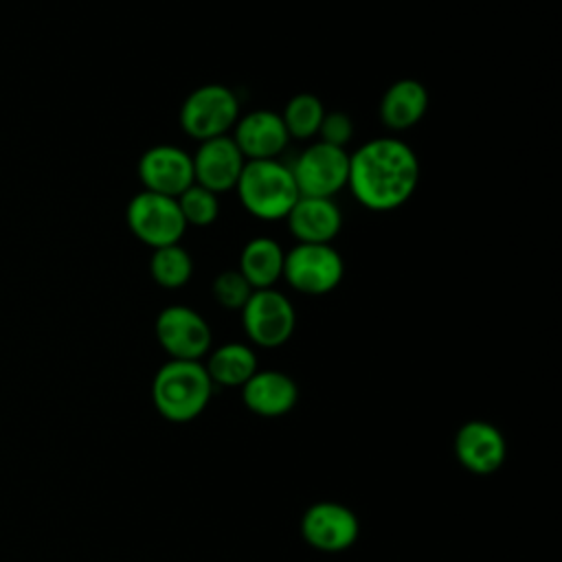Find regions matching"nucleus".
<instances>
[{
    "mask_svg": "<svg viewBox=\"0 0 562 562\" xmlns=\"http://www.w3.org/2000/svg\"><path fill=\"white\" fill-rule=\"evenodd\" d=\"M283 257L285 250L277 239L257 235L244 244L237 270L252 290L274 288V283L283 277Z\"/></svg>",
    "mask_w": 562,
    "mask_h": 562,
    "instance_id": "obj_18",
    "label": "nucleus"
},
{
    "mask_svg": "<svg viewBox=\"0 0 562 562\" xmlns=\"http://www.w3.org/2000/svg\"><path fill=\"white\" fill-rule=\"evenodd\" d=\"M301 536L316 551L340 553L356 544L360 522L351 507L336 501H318L305 509Z\"/></svg>",
    "mask_w": 562,
    "mask_h": 562,
    "instance_id": "obj_10",
    "label": "nucleus"
},
{
    "mask_svg": "<svg viewBox=\"0 0 562 562\" xmlns=\"http://www.w3.org/2000/svg\"><path fill=\"white\" fill-rule=\"evenodd\" d=\"M237 119L239 99L224 83L198 86L184 97L178 114L182 132L198 143L226 136Z\"/></svg>",
    "mask_w": 562,
    "mask_h": 562,
    "instance_id": "obj_4",
    "label": "nucleus"
},
{
    "mask_svg": "<svg viewBox=\"0 0 562 562\" xmlns=\"http://www.w3.org/2000/svg\"><path fill=\"white\" fill-rule=\"evenodd\" d=\"M241 206L257 220H285L292 204L299 200V187L292 169L279 158L246 160L235 184Z\"/></svg>",
    "mask_w": 562,
    "mask_h": 562,
    "instance_id": "obj_3",
    "label": "nucleus"
},
{
    "mask_svg": "<svg viewBox=\"0 0 562 562\" xmlns=\"http://www.w3.org/2000/svg\"><path fill=\"white\" fill-rule=\"evenodd\" d=\"M191 160L193 182L217 195L235 189L239 173L246 165V158L228 134L202 140L195 154H191Z\"/></svg>",
    "mask_w": 562,
    "mask_h": 562,
    "instance_id": "obj_13",
    "label": "nucleus"
},
{
    "mask_svg": "<svg viewBox=\"0 0 562 562\" xmlns=\"http://www.w3.org/2000/svg\"><path fill=\"white\" fill-rule=\"evenodd\" d=\"M154 331L169 360H202L211 351V325L198 310L189 305L176 303L160 310Z\"/></svg>",
    "mask_w": 562,
    "mask_h": 562,
    "instance_id": "obj_8",
    "label": "nucleus"
},
{
    "mask_svg": "<svg viewBox=\"0 0 562 562\" xmlns=\"http://www.w3.org/2000/svg\"><path fill=\"white\" fill-rule=\"evenodd\" d=\"M149 277L167 290H178L193 277V259L180 244L154 248L149 257Z\"/></svg>",
    "mask_w": 562,
    "mask_h": 562,
    "instance_id": "obj_20",
    "label": "nucleus"
},
{
    "mask_svg": "<svg viewBox=\"0 0 562 562\" xmlns=\"http://www.w3.org/2000/svg\"><path fill=\"white\" fill-rule=\"evenodd\" d=\"M233 140L246 160H272L290 143L281 114L274 110H252L233 125Z\"/></svg>",
    "mask_w": 562,
    "mask_h": 562,
    "instance_id": "obj_14",
    "label": "nucleus"
},
{
    "mask_svg": "<svg viewBox=\"0 0 562 562\" xmlns=\"http://www.w3.org/2000/svg\"><path fill=\"white\" fill-rule=\"evenodd\" d=\"M125 222L132 235L151 250L180 244L187 231L178 200L145 189L127 202Z\"/></svg>",
    "mask_w": 562,
    "mask_h": 562,
    "instance_id": "obj_6",
    "label": "nucleus"
},
{
    "mask_svg": "<svg viewBox=\"0 0 562 562\" xmlns=\"http://www.w3.org/2000/svg\"><path fill=\"white\" fill-rule=\"evenodd\" d=\"M213 382L200 360H167L151 380V404L167 422L187 424L204 413Z\"/></svg>",
    "mask_w": 562,
    "mask_h": 562,
    "instance_id": "obj_2",
    "label": "nucleus"
},
{
    "mask_svg": "<svg viewBox=\"0 0 562 562\" xmlns=\"http://www.w3.org/2000/svg\"><path fill=\"white\" fill-rule=\"evenodd\" d=\"M325 105L323 101L312 94V92H299L294 94L283 112H281V121L285 125V132L290 138H296V140H310L318 134V127H321V121L325 116Z\"/></svg>",
    "mask_w": 562,
    "mask_h": 562,
    "instance_id": "obj_21",
    "label": "nucleus"
},
{
    "mask_svg": "<svg viewBox=\"0 0 562 562\" xmlns=\"http://www.w3.org/2000/svg\"><path fill=\"white\" fill-rule=\"evenodd\" d=\"M136 173L145 191L178 198L193 184V160L182 147L160 143L140 154Z\"/></svg>",
    "mask_w": 562,
    "mask_h": 562,
    "instance_id": "obj_11",
    "label": "nucleus"
},
{
    "mask_svg": "<svg viewBox=\"0 0 562 562\" xmlns=\"http://www.w3.org/2000/svg\"><path fill=\"white\" fill-rule=\"evenodd\" d=\"M211 292H213V299L217 301L220 307L239 312V310L244 307V303L250 299L252 288H250V283L241 277V272H239L237 268H231V270H222V272L213 279Z\"/></svg>",
    "mask_w": 562,
    "mask_h": 562,
    "instance_id": "obj_23",
    "label": "nucleus"
},
{
    "mask_svg": "<svg viewBox=\"0 0 562 562\" xmlns=\"http://www.w3.org/2000/svg\"><path fill=\"white\" fill-rule=\"evenodd\" d=\"M419 158L408 143L380 136L362 143L349 154V178L356 202L373 213L404 206L419 184Z\"/></svg>",
    "mask_w": 562,
    "mask_h": 562,
    "instance_id": "obj_1",
    "label": "nucleus"
},
{
    "mask_svg": "<svg viewBox=\"0 0 562 562\" xmlns=\"http://www.w3.org/2000/svg\"><path fill=\"white\" fill-rule=\"evenodd\" d=\"M290 169L301 195L334 198L347 187L349 151L316 140L296 156Z\"/></svg>",
    "mask_w": 562,
    "mask_h": 562,
    "instance_id": "obj_9",
    "label": "nucleus"
},
{
    "mask_svg": "<svg viewBox=\"0 0 562 562\" xmlns=\"http://www.w3.org/2000/svg\"><path fill=\"white\" fill-rule=\"evenodd\" d=\"M345 261L331 244L296 241L283 257V277L290 288L307 296H323L338 288Z\"/></svg>",
    "mask_w": 562,
    "mask_h": 562,
    "instance_id": "obj_5",
    "label": "nucleus"
},
{
    "mask_svg": "<svg viewBox=\"0 0 562 562\" xmlns=\"http://www.w3.org/2000/svg\"><path fill=\"white\" fill-rule=\"evenodd\" d=\"M318 136L323 143L334 145V147H342L347 149L351 136H353V121L347 112L342 110H334V112H325L321 127H318Z\"/></svg>",
    "mask_w": 562,
    "mask_h": 562,
    "instance_id": "obj_24",
    "label": "nucleus"
},
{
    "mask_svg": "<svg viewBox=\"0 0 562 562\" xmlns=\"http://www.w3.org/2000/svg\"><path fill=\"white\" fill-rule=\"evenodd\" d=\"M428 110V90L422 81L406 77L393 81L380 99V121L384 127L402 132L417 125Z\"/></svg>",
    "mask_w": 562,
    "mask_h": 562,
    "instance_id": "obj_17",
    "label": "nucleus"
},
{
    "mask_svg": "<svg viewBox=\"0 0 562 562\" xmlns=\"http://www.w3.org/2000/svg\"><path fill=\"white\" fill-rule=\"evenodd\" d=\"M241 402L259 417H281L299 402L296 382L277 369H257L241 386Z\"/></svg>",
    "mask_w": 562,
    "mask_h": 562,
    "instance_id": "obj_16",
    "label": "nucleus"
},
{
    "mask_svg": "<svg viewBox=\"0 0 562 562\" xmlns=\"http://www.w3.org/2000/svg\"><path fill=\"white\" fill-rule=\"evenodd\" d=\"M239 314L248 340L263 349H277L285 345L296 327V312L292 301L274 288L252 290Z\"/></svg>",
    "mask_w": 562,
    "mask_h": 562,
    "instance_id": "obj_7",
    "label": "nucleus"
},
{
    "mask_svg": "<svg viewBox=\"0 0 562 562\" xmlns=\"http://www.w3.org/2000/svg\"><path fill=\"white\" fill-rule=\"evenodd\" d=\"M288 231L301 244H331L340 233L342 213L334 198L299 195L285 215Z\"/></svg>",
    "mask_w": 562,
    "mask_h": 562,
    "instance_id": "obj_15",
    "label": "nucleus"
},
{
    "mask_svg": "<svg viewBox=\"0 0 562 562\" xmlns=\"http://www.w3.org/2000/svg\"><path fill=\"white\" fill-rule=\"evenodd\" d=\"M213 386H244L248 378L259 369L257 356L250 345L224 342L206 353L202 362Z\"/></svg>",
    "mask_w": 562,
    "mask_h": 562,
    "instance_id": "obj_19",
    "label": "nucleus"
},
{
    "mask_svg": "<svg viewBox=\"0 0 562 562\" xmlns=\"http://www.w3.org/2000/svg\"><path fill=\"white\" fill-rule=\"evenodd\" d=\"M176 200H178V206H180L187 228L189 226H198V228L211 226L220 215L217 193H213L195 182L191 187H187Z\"/></svg>",
    "mask_w": 562,
    "mask_h": 562,
    "instance_id": "obj_22",
    "label": "nucleus"
},
{
    "mask_svg": "<svg viewBox=\"0 0 562 562\" xmlns=\"http://www.w3.org/2000/svg\"><path fill=\"white\" fill-rule=\"evenodd\" d=\"M454 457L472 474H494L507 457L503 432L485 419L465 422L454 435Z\"/></svg>",
    "mask_w": 562,
    "mask_h": 562,
    "instance_id": "obj_12",
    "label": "nucleus"
}]
</instances>
